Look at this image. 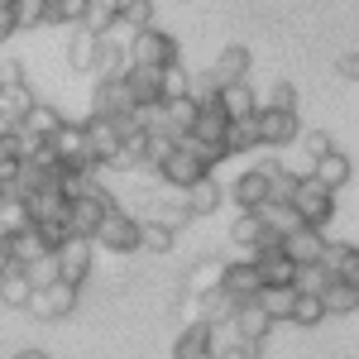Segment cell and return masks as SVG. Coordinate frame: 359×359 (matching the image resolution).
I'll list each match as a JSON object with an SVG mask.
<instances>
[{
	"mask_svg": "<svg viewBox=\"0 0 359 359\" xmlns=\"http://www.w3.org/2000/svg\"><path fill=\"white\" fill-rule=\"evenodd\" d=\"M292 211H297V221H302V225L326 230V225L335 221V192H326L316 177H302L297 192H292Z\"/></svg>",
	"mask_w": 359,
	"mask_h": 359,
	"instance_id": "cell-1",
	"label": "cell"
},
{
	"mask_svg": "<svg viewBox=\"0 0 359 359\" xmlns=\"http://www.w3.org/2000/svg\"><path fill=\"white\" fill-rule=\"evenodd\" d=\"M91 245L106 249V254H135V249H139V221L125 211V206H111V211H106V221L96 225Z\"/></svg>",
	"mask_w": 359,
	"mask_h": 359,
	"instance_id": "cell-2",
	"label": "cell"
},
{
	"mask_svg": "<svg viewBox=\"0 0 359 359\" xmlns=\"http://www.w3.org/2000/svg\"><path fill=\"white\" fill-rule=\"evenodd\" d=\"M53 264H57V283L82 287L86 278H91V264H96V245H91L86 235H67V240L53 249Z\"/></svg>",
	"mask_w": 359,
	"mask_h": 359,
	"instance_id": "cell-3",
	"label": "cell"
},
{
	"mask_svg": "<svg viewBox=\"0 0 359 359\" xmlns=\"http://www.w3.org/2000/svg\"><path fill=\"white\" fill-rule=\"evenodd\" d=\"M125 53L139 67H168V62H177V39L163 34L158 25H149V29H135V39H130Z\"/></svg>",
	"mask_w": 359,
	"mask_h": 359,
	"instance_id": "cell-4",
	"label": "cell"
},
{
	"mask_svg": "<svg viewBox=\"0 0 359 359\" xmlns=\"http://www.w3.org/2000/svg\"><path fill=\"white\" fill-rule=\"evenodd\" d=\"M77 297H82V287H72V283H48V287H34V292H29L25 311H34V321H62V316L77 311Z\"/></svg>",
	"mask_w": 359,
	"mask_h": 359,
	"instance_id": "cell-5",
	"label": "cell"
},
{
	"mask_svg": "<svg viewBox=\"0 0 359 359\" xmlns=\"http://www.w3.org/2000/svg\"><path fill=\"white\" fill-rule=\"evenodd\" d=\"M111 206H120V201H115L106 187H96V192H86V196H72V201H67V235H86V240H91Z\"/></svg>",
	"mask_w": 359,
	"mask_h": 359,
	"instance_id": "cell-6",
	"label": "cell"
},
{
	"mask_svg": "<svg viewBox=\"0 0 359 359\" xmlns=\"http://www.w3.org/2000/svg\"><path fill=\"white\" fill-rule=\"evenodd\" d=\"M48 149L57 154V163H62V168H77V172H96V158H91V149H86V130H82V120H62V125H57V135L48 139Z\"/></svg>",
	"mask_w": 359,
	"mask_h": 359,
	"instance_id": "cell-7",
	"label": "cell"
},
{
	"mask_svg": "<svg viewBox=\"0 0 359 359\" xmlns=\"http://www.w3.org/2000/svg\"><path fill=\"white\" fill-rule=\"evenodd\" d=\"M86 130V149H91V158H96V168L101 172H115V158H120V125L115 120H101V115H86L82 120Z\"/></svg>",
	"mask_w": 359,
	"mask_h": 359,
	"instance_id": "cell-8",
	"label": "cell"
},
{
	"mask_svg": "<svg viewBox=\"0 0 359 359\" xmlns=\"http://www.w3.org/2000/svg\"><path fill=\"white\" fill-rule=\"evenodd\" d=\"M278 168V158H264V163H254V168H245L235 182H230V201L240 206V211H259L264 201H269V172Z\"/></svg>",
	"mask_w": 359,
	"mask_h": 359,
	"instance_id": "cell-9",
	"label": "cell"
},
{
	"mask_svg": "<svg viewBox=\"0 0 359 359\" xmlns=\"http://www.w3.org/2000/svg\"><path fill=\"white\" fill-rule=\"evenodd\" d=\"M254 120H259L264 149H292L297 135H302V115L297 111H254Z\"/></svg>",
	"mask_w": 359,
	"mask_h": 359,
	"instance_id": "cell-10",
	"label": "cell"
},
{
	"mask_svg": "<svg viewBox=\"0 0 359 359\" xmlns=\"http://www.w3.org/2000/svg\"><path fill=\"white\" fill-rule=\"evenodd\" d=\"M259 287H264V278H259V269H254V259H230V264H225V278H221L225 297H235V302H254Z\"/></svg>",
	"mask_w": 359,
	"mask_h": 359,
	"instance_id": "cell-11",
	"label": "cell"
},
{
	"mask_svg": "<svg viewBox=\"0 0 359 359\" xmlns=\"http://www.w3.org/2000/svg\"><path fill=\"white\" fill-rule=\"evenodd\" d=\"M206 172H211V168H201L192 154L177 144V149L168 154L163 163H158V182H163V187H172V192H182V187H192L196 177H206Z\"/></svg>",
	"mask_w": 359,
	"mask_h": 359,
	"instance_id": "cell-12",
	"label": "cell"
},
{
	"mask_svg": "<svg viewBox=\"0 0 359 359\" xmlns=\"http://www.w3.org/2000/svg\"><path fill=\"white\" fill-rule=\"evenodd\" d=\"M91 72H96V82H120L130 72L125 43H115L111 34H96V62H91Z\"/></svg>",
	"mask_w": 359,
	"mask_h": 359,
	"instance_id": "cell-13",
	"label": "cell"
},
{
	"mask_svg": "<svg viewBox=\"0 0 359 359\" xmlns=\"http://www.w3.org/2000/svg\"><path fill=\"white\" fill-rule=\"evenodd\" d=\"M182 206H187V216H216L225 206V187L206 172V177H196L192 187H182Z\"/></svg>",
	"mask_w": 359,
	"mask_h": 359,
	"instance_id": "cell-14",
	"label": "cell"
},
{
	"mask_svg": "<svg viewBox=\"0 0 359 359\" xmlns=\"http://www.w3.org/2000/svg\"><path fill=\"white\" fill-rule=\"evenodd\" d=\"M230 326H235V335H240L245 345H264L269 331H273V316H269L259 302H240L235 316H230Z\"/></svg>",
	"mask_w": 359,
	"mask_h": 359,
	"instance_id": "cell-15",
	"label": "cell"
},
{
	"mask_svg": "<svg viewBox=\"0 0 359 359\" xmlns=\"http://www.w3.org/2000/svg\"><path fill=\"white\" fill-rule=\"evenodd\" d=\"M283 254H287L292 264H321V254H326V230L297 225L292 235H283Z\"/></svg>",
	"mask_w": 359,
	"mask_h": 359,
	"instance_id": "cell-16",
	"label": "cell"
},
{
	"mask_svg": "<svg viewBox=\"0 0 359 359\" xmlns=\"http://www.w3.org/2000/svg\"><path fill=\"white\" fill-rule=\"evenodd\" d=\"M321 269H326L335 283H350V287H359V249H355V245H335V240H326Z\"/></svg>",
	"mask_w": 359,
	"mask_h": 359,
	"instance_id": "cell-17",
	"label": "cell"
},
{
	"mask_svg": "<svg viewBox=\"0 0 359 359\" xmlns=\"http://www.w3.org/2000/svg\"><path fill=\"white\" fill-rule=\"evenodd\" d=\"M130 111H135V101H130L125 82H96V91H91V115L120 120V115H130Z\"/></svg>",
	"mask_w": 359,
	"mask_h": 359,
	"instance_id": "cell-18",
	"label": "cell"
},
{
	"mask_svg": "<svg viewBox=\"0 0 359 359\" xmlns=\"http://www.w3.org/2000/svg\"><path fill=\"white\" fill-rule=\"evenodd\" d=\"M216 106L225 111V120H249V115L259 111V91L249 86V77L245 82H230L216 91Z\"/></svg>",
	"mask_w": 359,
	"mask_h": 359,
	"instance_id": "cell-19",
	"label": "cell"
},
{
	"mask_svg": "<svg viewBox=\"0 0 359 359\" xmlns=\"http://www.w3.org/2000/svg\"><path fill=\"white\" fill-rule=\"evenodd\" d=\"M245 77H249V48H245V43L221 48V53H216V62H211V82H216V86H230V82H245Z\"/></svg>",
	"mask_w": 359,
	"mask_h": 359,
	"instance_id": "cell-20",
	"label": "cell"
},
{
	"mask_svg": "<svg viewBox=\"0 0 359 359\" xmlns=\"http://www.w3.org/2000/svg\"><path fill=\"white\" fill-rule=\"evenodd\" d=\"M5 249H10V264H15V269H29L34 259H43V254H53V249L43 245V235H39V225H25L20 235H10V240H5Z\"/></svg>",
	"mask_w": 359,
	"mask_h": 359,
	"instance_id": "cell-21",
	"label": "cell"
},
{
	"mask_svg": "<svg viewBox=\"0 0 359 359\" xmlns=\"http://www.w3.org/2000/svg\"><path fill=\"white\" fill-rule=\"evenodd\" d=\"M225 278V259H196L187 278H182V292H192V297H206V292H216Z\"/></svg>",
	"mask_w": 359,
	"mask_h": 359,
	"instance_id": "cell-22",
	"label": "cell"
},
{
	"mask_svg": "<svg viewBox=\"0 0 359 359\" xmlns=\"http://www.w3.org/2000/svg\"><path fill=\"white\" fill-rule=\"evenodd\" d=\"M350 172H355V168H350V158H345L340 149H331V154H321V158L311 163V177H316V182H321L326 192H340V187L350 182Z\"/></svg>",
	"mask_w": 359,
	"mask_h": 359,
	"instance_id": "cell-23",
	"label": "cell"
},
{
	"mask_svg": "<svg viewBox=\"0 0 359 359\" xmlns=\"http://www.w3.org/2000/svg\"><path fill=\"white\" fill-rule=\"evenodd\" d=\"M120 82H125V91H130L135 106H154V101H158V67H139V62H130V72H125Z\"/></svg>",
	"mask_w": 359,
	"mask_h": 359,
	"instance_id": "cell-24",
	"label": "cell"
},
{
	"mask_svg": "<svg viewBox=\"0 0 359 359\" xmlns=\"http://www.w3.org/2000/svg\"><path fill=\"white\" fill-rule=\"evenodd\" d=\"M39 96H34V86L29 82H10V86H0V120L5 125H20L29 115V106H34Z\"/></svg>",
	"mask_w": 359,
	"mask_h": 359,
	"instance_id": "cell-25",
	"label": "cell"
},
{
	"mask_svg": "<svg viewBox=\"0 0 359 359\" xmlns=\"http://www.w3.org/2000/svg\"><path fill=\"white\" fill-rule=\"evenodd\" d=\"M259 149H264V139H259V120H254V115L225 125V154H230V158H235V154H259Z\"/></svg>",
	"mask_w": 359,
	"mask_h": 359,
	"instance_id": "cell-26",
	"label": "cell"
},
{
	"mask_svg": "<svg viewBox=\"0 0 359 359\" xmlns=\"http://www.w3.org/2000/svg\"><path fill=\"white\" fill-rule=\"evenodd\" d=\"M62 120H67V115L57 111V106H48V101H34V106H29V115L20 120V130H25V135H34V139H53Z\"/></svg>",
	"mask_w": 359,
	"mask_h": 359,
	"instance_id": "cell-27",
	"label": "cell"
},
{
	"mask_svg": "<svg viewBox=\"0 0 359 359\" xmlns=\"http://www.w3.org/2000/svg\"><path fill=\"white\" fill-rule=\"evenodd\" d=\"M225 125H230V120H225L221 106H196V120H192L187 135L201 139V144H221V149H225Z\"/></svg>",
	"mask_w": 359,
	"mask_h": 359,
	"instance_id": "cell-28",
	"label": "cell"
},
{
	"mask_svg": "<svg viewBox=\"0 0 359 359\" xmlns=\"http://www.w3.org/2000/svg\"><path fill=\"white\" fill-rule=\"evenodd\" d=\"M254 216H259V221H264V230H269V235H278V240H283V235H292V230L302 225V221H297V211H292V201H264Z\"/></svg>",
	"mask_w": 359,
	"mask_h": 359,
	"instance_id": "cell-29",
	"label": "cell"
},
{
	"mask_svg": "<svg viewBox=\"0 0 359 359\" xmlns=\"http://www.w3.org/2000/svg\"><path fill=\"white\" fill-rule=\"evenodd\" d=\"M91 62H96V34L91 29H67V67L72 72H91Z\"/></svg>",
	"mask_w": 359,
	"mask_h": 359,
	"instance_id": "cell-30",
	"label": "cell"
},
{
	"mask_svg": "<svg viewBox=\"0 0 359 359\" xmlns=\"http://www.w3.org/2000/svg\"><path fill=\"white\" fill-rule=\"evenodd\" d=\"M264 240H269L264 221H259L254 211H240V216H235V225H230V245H240V249H245V259H249V254L264 245Z\"/></svg>",
	"mask_w": 359,
	"mask_h": 359,
	"instance_id": "cell-31",
	"label": "cell"
},
{
	"mask_svg": "<svg viewBox=\"0 0 359 359\" xmlns=\"http://www.w3.org/2000/svg\"><path fill=\"white\" fill-rule=\"evenodd\" d=\"M25 225H34V216H29V201H25V196H0V240L20 235Z\"/></svg>",
	"mask_w": 359,
	"mask_h": 359,
	"instance_id": "cell-32",
	"label": "cell"
},
{
	"mask_svg": "<svg viewBox=\"0 0 359 359\" xmlns=\"http://www.w3.org/2000/svg\"><path fill=\"white\" fill-rule=\"evenodd\" d=\"M187 86H192V72L182 67V57L168 62V67H158V101H177V96H187Z\"/></svg>",
	"mask_w": 359,
	"mask_h": 359,
	"instance_id": "cell-33",
	"label": "cell"
},
{
	"mask_svg": "<svg viewBox=\"0 0 359 359\" xmlns=\"http://www.w3.org/2000/svg\"><path fill=\"white\" fill-rule=\"evenodd\" d=\"M254 302L264 306L269 316H273V326L278 321H287L292 316V302H297V287H259V297Z\"/></svg>",
	"mask_w": 359,
	"mask_h": 359,
	"instance_id": "cell-34",
	"label": "cell"
},
{
	"mask_svg": "<svg viewBox=\"0 0 359 359\" xmlns=\"http://www.w3.org/2000/svg\"><path fill=\"white\" fill-rule=\"evenodd\" d=\"M29 278H25V269H5L0 273V306H15V311H25V302H29Z\"/></svg>",
	"mask_w": 359,
	"mask_h": 359,
	"instance_id": "cell-35",
	"label": "cell"
},
{
	"mask_svg": "<svg viewBox=\"0 0 359 359\" xmlns=\"http://www.w3.org/2000/svg\"><path fill=\"white\" fill-rule=\"evenodd\" d=\"M177 245V230H168L158 221H139V249H149V254H172Z\"/></svg>",
	"mask_w": 359,
	"mask_h": 359,
	"instance_id": "cell-36",
	"label": "cell"
},
{
	"mask_svg": "<svg viewBox=\"0 0 359 359\" xmlns=\"http://www.w3.org/2000/svg\"><path fill=\"white\" fill-rule=\"evenodd\" d=\"M321 306H326V316H345V311H355L359 306V287H350V283H335L321 292Z\"/></svg>",
	"mask_w": 359,
	"mask_h": 359,
	"instance_id": "cell-37",
	"label": "cell"
},
{
	"mask_svg": "<svg viewBox=\"0 0 359 359\" xmlns=\"http://www.w3.org/2000/svg\"><path fill=\"white\" fill-rule=\"evenodd\" d=\"M172 359H211V350H206V326H182L177 345H172Z\"/></svg>",
	"mask_w": 359,
	"mask_h": 359,
	"instance_id": "cell-38",
	"label": "cell"
},
{
	"mask_svg": "<svg viewBox=\"0 0 359 359\" xmlns=\"http://www.w3.org/2000/svg\"><path fill=\"white\" fill-rule=\"evenodd\" d=\"M292 287L306 292V297H321L326 287H331V273L321 269V264H297V273H292Z\"/></svg>",
	"mask_w": 359,
	"mask_h": 359,
	"instance_id": "cell-39",
	"label": "cell"
},
{
	"mask_svg": "<svg viewBox=\"0 0 359 359\" xmlns=\"http://www.w3.org/2000/svg\"><path fill=\"white\" fill-rule=\"evenodd\" d=\"M10 15H15V34L20 29H39V25H48V0H15Z\"/></svg>",
	"mask_w": 359,
	"mask_h": 359,
	"instance_id": "cell-40",
	"label": "cell"
},
{
	"mask_svg": "<svg viewBox=\"0 0 359 359\" xmlns=\"http://www.w3.org/2000/svg\"><path fill=\"white\" fill-rule=\"evenodd\" d=\"M86 15V0H48V25L57 29H77Z\"/></svg>",
	"mask_w": 359,
	"mask_h": 359,
	"instance_id": "cell-41",
	"label": "cell"
},
{
	"mask_svg": "<svg viewBox=\"0 0 359 359\" xmlns=\"http://www.w3.org/2000/svg\"><path fill=\"white\" fill-rule=\"evenodd\" d=\"M292 326H321L326 321V306H321V297H306V292H297V302H292V316H287Z\"/></svg>",
	"mask_w": 359,
	"mask_h": 359,
	"instance_id": "cell-42",
	"label": "cell"
},
{
	"mask_svg": "<svg viewBox=\"0 0 359 359\" xmlns=\"http://www.w3.org/2000/svg\"><path fill=\"white\" fill-rule=\"evenodd\" d=\"M259 111H297V91H292V82H273L269 96H259Z\"/></svg>",
	"mask_w": 359,
	"mask_h": 359,
	"instance_id": "cell-43",
	"label": "cell"
},
{
	"mask_svg": "<svg viewBox=\"0 0 359 359\" xmlns=\"http://www.w3.org/2000/svg\"><path fill=\"white\" fill-rule=\"evenodd\" d=\"M29 278V287H48V283H57V264H53V254H43V259H34L25 269Z\"/></svg>",
	"mask_w": 359,
	"mask_h": 359,
	"instance_id": "cell-44",
	"label": "cell"
},
{
	"mask_svg": "<svg viewBox=\"0 0 359 359\" xmlns=\"http://www.w3.org/2000/svg\"><path fill=\"white\" fill-rule=\"evenodd\" d=\"M297 144H302V154H306V158H311V163H316L321 154H331V149H335V144H331V135H326V130H302V135H297Z\"/></svg>",
	"mask_w": 359,
	"mask_h": 359,
	"instance_id": "cell-45",
	"label": "cell"
},
{
	"mask_svg": "<svg viewBox=\"0 0 359 359\" xmlns=\"http://www.w3.org/2000/svg\"><path fill=\"white\" fill-rule=\"evenodd\" d=\"M120 20H125L130 29H149L154 25V0H130V5L120 10Z\"/></svg>",
	"mask_w": 359,
	"mask_h": 359,
	"instance_id": "cell-46",
	"label": "cell"
},
{
	"mask_svg": "<svg viewBox=\"0 0 359 359\" xmlns=\"http://www.w3.org/2000/svg\"><path fill=\"white\" fill-rule=\"evenodd\" d=\"M177 321H182V326H206V306H201V297L182 292V297H177Z\"/></svg>",
	"mask_w": 359,
	"mask_h": 359,
	"instance_id": "cell-47",
	"label": "cell"
},
{
	"mask_svg": "<svg viewBox=\"0 0 359 359\" xmlns=\"http://www.w3.org/2000/svg\"><path fill=\"white\" fill-rule=\"evenodd\" d=\"M216 91H221V86L211 82V72H196L192 86H187V96H192L196 106H216Z\"/></svg>",
	"mask_w": 359,
	"mask_h": 359,
	"instance_id": "cell-48",
	"label": "cell"
},
{
	"mask_svg": "<svg viewBox=\"0 0 359 359\" xmlns=\"http://www.w3.org/2000/svg\"><path fill=\"white\" fill-rule=\"evenodd\" d=\"M340 77L345 82H359V53H340Z\"/></svg>",
	"mask_w": 359,
	"mask_h": 359,
	"instance_id": "cell-49",
	"label": "cell"
},
{
	"mask_svg": "<svg viewBox=\"0 0 359 359\" xmlns=\"http://www.w3.org/2000/svg\"><path fill=\"white\" fill-rule=\"evenodd\" d=\"M15 34V15H10V5H0V43Z\"/></svg>",
	"mask_w": 359,
	"mask_h": 359,
	"instance_id": "cell-50",
	"label": "cell"
},
{
	"mask_svg": "<svg viewBox=\"0 0 359 359\" xmlns=\"http://www.w3.org/2000/svg\"><path fill=\"white\" fill-rule=\"evenodd\" d=\"M15 359H48V350H39V345H25V350H15Z\"/></svg>",
	"mask_w": 359,
	"mask_h": 359,
	"instance_id": "cell-51",
	"label": "cell"
},
{
	"mask_svg": "<svg viewBox=\"0 0 359 359\" xmlns=\"http://www.w3.org/2000/svg\"><path fill=\"white\" fill-rule=\"evenodd\" d=\"M5 269H15V264H10V249H5V240H0V273H5Z\"/></svg>",
	"mask_w": 359,
	"mask_h": 359,
	"instance_id": "cell-52",
	"label": "cell"
},
{
	"mask_svg": "<svg viewBox=\"0 0 359 359\" xmlns=\"http://www.w3.org/2000/svg\"><path fill=\"white\" fill-rule=\"evenodd\" d=\"M106 5H111V10H115V20H120V10H125L130 0H106Z\"/></svg>",
	"mask_w": 359,
	"mask_h": 359,
	"instance_id": "cell-53",
	"label": "cell"
},
{
	"mask_svg": "<svg viewBox=\"0 0 359 359\" xmlns=\"http://www.w3.org/2000/svg\"><path fill=\"white\" fill-rule=\"evenodd\" d=\"M0 5H15V0H0Z\"/></svg>",
	"mask_w": 359,
	"mask_h": 359,
	"instance_id": "cell-54",
	"label": "cell"
}]
</instances>
